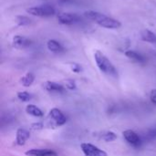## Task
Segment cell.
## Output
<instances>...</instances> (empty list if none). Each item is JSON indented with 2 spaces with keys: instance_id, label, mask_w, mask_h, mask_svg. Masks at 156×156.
Here are the masks:
<instances>
[{
  "instance_id": "2",
  "label": "cell",
  "mask_w": 156,
  "mask_h": 156,
  "mask_svg": "<svg viewBox=\"0 0 156 156\" xmlns=\"http://www.w3.org/2000/svg\"><path fill=\"white\" fill-rule=\"evenodd\" d=\"M94 59L95 62L99 68V69L103 72L104 74L117 78L118 77V72L114 65L111 62V60L100 50H96L94 53Z\"/></svg>"
},
{
  "instance_id": "12",
  "label": "cell",
  "mask_w": 156,
  "mask_h": 156,
  "mask_svg": "<svg viewBox=\"0 0 156 156\" xmlns=\"http://www.w3.org/2000/svg\"><path fill=\"white\" fill-rule=\"evenodd\" d=\"M47 47H48V49L53 53H59V52H62L64 50L61 44L59 42L54 40V39L48 40L47 43Z\"/></svg>"
},
{
  "instance_id": "7",
  "label": "cell",
  "mask_w": 156,
  "mask_h": 156,
  "mask_svg": "<svg viewBox=\"0 0 156 156\" xmlns=\"http://www.w3.org/2000/svg\"><path fill=\"white\" fill-rule=\"evenodd\" d=\"M123 137L124 139L126 140V142L131 144L132 146L135 147V148H138L142 145V139L141 137L133 131L132 130H126L123 132Z\"/></svg>"
},
{
  "instance_id": "16",
  "label": "cell",
  "mask_w": 156,
  "mask_h": 156,
  "mask_svg": "<svg viewBox=\"0 0 156 156\" xmlns=\"http://www.w3.org/2000/svg\"><path fill=\"white\" fill-rule=\"evenodd\" d=\"M35 80V76L33 73L31 72H27L26 75H24L21 79H20V84L24 87H29L32 85V83L34 82Z\"/></svg>"
},
{
  "instance_id": "4",
  "label": "cell",
  "mask_w": 156,
  "mask_h": 156,
  "mask_svg": "<svg viewBox=\"0 0 156 156\" xmlns=\"http://www.w3.org/2000/svg\"><path fill=\"white\" fill-rule=\"evenodd\" d=\"M27 12L32 16L47 17V16H51L55 14V8L48 5H43L29 7L27 9Z\"/></svg>"
},
{
  "instance_id": "9",
  "label": "cell",
  "mask_w": 156,
  "mask_h": 156,
  "mask_svg": "<svg viewBox=\"0 0 156 156\" xmlns=\"http://www.w3.org/2000/svg\"><path fill=\"white\" fill-rule=\"evenodd\" d=\"M30 133L26 129H18L16 131V144L19 146H22L26 144V142L29 139Z\"/></svg>"
},
{
  "instance_id": "11",
  "label": "cell",
  "mask_w": 156,
  "mask_h": 156,
  "mask_svg": "<svg viewBox=\"0 0 156 156\" xmlns=\"http://www.w3.org/2000/svg\"><path fill=\"white\" fill-rule=\"evenodd\" d=\"M43 87L47 91L49 92H63L65 90V87L63 86V84L54 81H47L44 83Z\"/></svg>"
},
{
  "instance_id": "20",
  "label": "cell",
  "mask_w": 156,
  "mask_h": 156,
  "mask_svg": "<svg viewBox=\"0 0 156 156\" xmlns=\"http://www.w3.org/2000/svg\"><path fill=\"white\" fill-rule=\"evenodd\" d=\"M63 86L65 87V89L67 90H76V83L73 80H64V83H63Z\"/></svg>"
},
{
  "instance_id": "8",
  "label": "cell",
  "mask_w": 156,
  "mask_h": 156,
  "mask_svg": "<svg viewBox=\"0 0 156 156\" xmlns=\"http://www.w3.org/2000/svg\"><path fill=\"white\" fill-rule=\"evenodd\" d=\"M12 45L16 48L23 49V48H27V47H29L31 45V40L29 38L26 37L16 35V36H15L13 37Z\"/></svg>"
},
{
  "instance_id": "14",
  "label": "cell",
  "mask_w": 156,
  "mask_h": 156,
  "mask_svg": "<svg viewBox=\"0 0 156 156\" xmlns=\"http://www.w3.org/2000/svg\"><path fill=\"white\" fill-rule=\"evenodd\" d=\"M124 54H125V56H126L128 58H130V59H132V60H133V61H135V62L144 63V62L145 61L144 58L141 54L137 53L136 51H133V50H127Z\"/></svg>"
},
{
  "instance_id": "17",
  "label": "cell",
  "mask_w": 156,
  "mask_h": 156,
  "mask_svg": "<svg viewBox=\"0 0 156 156\" xmlns=\"http://www.w3.org/2000/svg\"><path fill=\"white\" fill-rule=\"evenodd\" d=\"M30 19L25 16H17L16 17V22L18 26H27L30 24Z\"/></svg>"
},
{
  "instance_id": "13",
  "label": "cell",
  "mask_w": 156,
  "mask_h": 156,
  "mask_svg": "<svg viewBox=\"0 0 156 156\" xmlns=\"http://www.w3.org/2000/svg\"><path fill=\"white\" fill-rule=\"evenodd\" d=\"M141 38H142V40H144L145 42L156 43V35L154 32H152L151 30H148V29H145V30L142 31Z\"/></svg>"
},
{
  "instance_id": "22",
  "label": "cell",
  "mask_w": 156,
  "mask_h": 156,
  "mask_svg": "<svg viewBox=\"0 0 156 156\" xmlns=\"http://www.w3.org/2000/svg\"><path fill=\"white\" fill-rule=\"evenodd\" d=\"M147 136H148L150 139L155 138L156 137V128H154V129H151V130H149Z\"/></svg>"
},
{
  "instance_id": "5",
  "label": "cell",
  "mask_w": 156,
  "mask_h": 156,
  "mask_svg": "<svg viewBox=\"0 0 156 156\" xmlns=\"http://www.w3.org/2000/svg\"><path fill=\"white\" fill-rule=\"evenodd\" d=\"M80 148L85 156H108L105 151L100 149L99 147H97L91 144L82 143L80 144Z\"/></svg>"
},
{
  "instance_id": "15",
  "label": "cell",
  "mask_w": 156,
  "mask_h": 156,
  "mask_svg": "<svg viewBox=\"0 0 156 156\" xmlns=\"http://www.w3.org/2000/svg\"><path fill=\"white\" fill-rule=\"evenodd\" d=\"M26 112H27V114H29V115H31V116H33V117L38 118V117H42V116H43L42 111H41L39 108H37V106L33 105V104L27 105V106L26 107Z\"/></svg>"
},
{
  "instance_id": "6",
  "label": "cell",
  "mask_w": 156,
  "mask_h": 156,
  "mask_svg": "<svg viewBox=\"0 0 156 156\" xmlns=\"http://www.w3.org/2000/svg\"><path fill=\"white\" fill-rule=\"evenodd\" d=\"M57 18H58V21L62 25H72L80 21V18L77 14L68 13V12L58 14Z\"/></svg>"
},
{
  "instance_id": "19",
  "label": "cell",
  "mask_w": 156,
  "mask_h": 156,
  "mask_svg": "<svg viewBox=\"0 0 156 156\" xmlns=\"http://www.w3.org/2000/svg\"><path fill=\"white\" fill-rule=\"evenodd\" d=\"M17 98H18L19 101L27 102V101L31 100V95L27 91H20V92L17 93Z\"/></svg>"
},
{
  "instance_id": "23",
  "label": "cell",
  "mask_w": 156,
  "mask_h": 156,
  "mask_svg": "<svg viewBox=\"0 0 156 156\" xmlns=\"http://www.w3.org/2000/svg\"><path fill=\"white\" fill-rule=\"evenodd\" d=\"M150 99L153 103L156 104V90H153L150 93Z\"/></svg>"
},
{
  "instance_id": "10",
  "label": "cell",
  "mask_w": 156,
  "mask_h": 156,
  "mask_svg": "<svg viewBox=\"0 0 156 156\" xmlns=\"http://www.w3.org/2000/svg\"><path fill=\"white\" fill-rule=\"evenodd\" d=\"M27 156H57L56 152L49 149H31L26 152Z\"/></svg>"
},
{
  "instance_id": "3",
  "label": "cell",
  "mask_w": 156,
  "mask_h": 156,
  "mask_svg": "<svg viewBox=\"0 0 156 156\" xmlns=\"http://www.w3.org/2000/svg\"><path fill=\"white\" fill-rule=\"evenodd\" d=\"M48 121L49 126L53 128H58L64 125L67 122V117L63 114V112L60 110L53 108L48 112Z\"/></svg>"
},
{
  "instance_id": "1",
  "label": "cell",
  "mask_w": 156,
  "mask_h": 156,
  "mask_svg": "<svg viewBox=\"0 0 156 156\" xmlns=\"http://www.w3.org/2000/svg\"><path fill=\"white\" fill-rule=\"evenodd\" d=\"M84 16L88 19L92 20L93 22H95L99 26L105 27V28L116 29V28L121 27V26H122V23L119 20L114 19L112 17H110V16H108L102 13H100L98 11L88 10V11L84 12Z\"/></svg>"
},
{
  "instance_id": "24",
  "label": "cell",
  "mask_w": 156,
  "mask_h": 156,
  "mask_svg": "<svg viewBox=\"0 0 156 156\" xmlns=\"http://www.w3.org/2000/svg\"><path fill=\"white\" fill-rule=\"evenodd\" d=\"M31 128H32L33 130H40V129H42V128H43V124H42V123H40V122L33 123V124L31 125Z\"/></svg>"
},
{
  "instance_id": "18",
  "label": "cell",
  "mask_w": 156,
  "mask_h": 156,
  "mask_svg": "<svg viewBox=\"0 0 156 156\" xmlns=\"http://www.w3.org/2000/svg\"><path fill=\"white\" fill-rule=\"evenodd\" d=\"M101 138L107 142V143H110V142H113L117 139V135L113 133V132H106L103 133V135H101Z\"/></svg>"
},
{
  "instance_id": "21",
  "label": "cell",
  "mask_w": 156,
  "mask_h": 156,
  "mask_svg": "<svg viewBox=\"0 0 156 156\" xmlns=\"http://www.w3.org/2000/svg\"><path fill=\"white\" fill-rule=\"evenodd\" d=\"M70 69L75 73H80V72L82 71V67L78 63H71L70 64Z\"/></svg>"
}]
</instances>
